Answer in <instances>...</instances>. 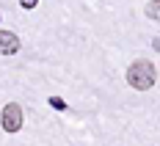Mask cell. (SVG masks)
I'll use <instances>...</instances> for the list:
<instances>
[{"instance_id": "5b68a950", "label": "cell", "mask_w": 160, "mask_h": 146, "mask_svg": "<svg viewBox=\"0 0 160 146\" xmlns=\"http://www.w3.org/2000/svg\"><path fill=\"white\" fill-rule=\"evenodd\" d=\"M146 11H149V17H152V19H158V0H152Z\"/></svg>"}, {"instance_id": "7a4b0ae2", "label": "cell", "mask_w": 160, "mask_h": 146, "mask_svg": "<svg viewBox=\"0 0 160 146\" xmlns=\"http://www.w3.org/2000/svg\"><path fill=\"white\" fill-rule=\"evenodd\" d=\"M0 124H3L6 132H19L22 130V108L17 102H8L0 113Z\"/></svg>"}, {"instance_id": "8992f818", "label": "cell", "mask_w": 160, "mask_h": 146, "mask_svg": "<svg viewBox=\"0 0 160 146\" xmlns=\"http://www.w3.org/2000/svg\"><path fill=\"white\" fill-rule=\"evenodd\" d=\"M19 6L31 11V8H36V6H39V0H19Z\"/></svg>"}, {"instance_id": "6da1fadb", "label": "cell", "mask_w": 160, "mask_h": 146, "mask_svg": "<svg viewBox=\"0 0 160 146\" xmlns=\"http://www.w3.org/2000/svg\"><path fill=\"white\" fill-rule=\"evenodd\" d=\"M127 83L135 91H149L155 85V66L149 61H132L127 69Z\"/></svg>"}, {"instance_id": "3957f363", "label": "cell", "mask_w": 160, "mask_h": 146, "mask_svg": "<svg viewBox=\"0 0 160 146\" xmlns=\"http://www.w3.org/2000/svg\"><path fill=\"white\" fill-rule=\"evenodd\" d=\"M19 52V36L11 31H0V55H14Z\"/></svg>"}, {"instance_id": "277c9868", "label": "cell", "mask_w": 160, "mask_h": 146, "mask_svg": "<svg viewBox=\"0 0 160 146\" xmlns=\"http://www.w3.org/2000/svg\"><path fill=\"white\" fill-rule=\"evenodd\" d=\"M47 102H50V108H55V110H66V102L61 97H50Z\"/></svg>"}]
</instances>
